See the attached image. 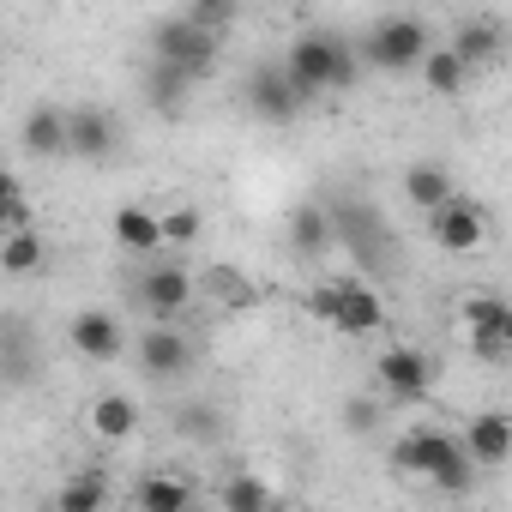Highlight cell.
Returning a JSON list of instances; mask_svg holds the SVG:
<instances>
[{
    "instance_id": "32",
    "label": "cell",
    "mask_w": 512,
    "mask_h": 512,
    "mask_svg": "<svg viewBox=\"0 0 512 512\" xmlns=\"http://www.w3.org/2000/svg\"><path fill=\"white\" fill-rule=\"evenodd\" d=\"M7 229H31V199L19 181H7Z\"/></svg>"
},
{
    "instance_id": "26",
    "label": "cell",
    "mask_w": 512,
    "mask_h": 512,
    "mask_svg": "<svg viewBox=\"0 0 512 512\" xmlns=\"http://www.w3.org/2000/svg\"><path fill=\"white\" fill-rule=\"evenodd\" d=\"M217 500H223V506H229V512H266V506H272V500H278V494H272V488H266V482H260V476H229V482H223V494H217Z\"/></svg>"
},
{
    "instance_id": "30",
    "label": "cell",
    "mask_w": 512,
    "mask_h": 512,
    "mask_svg": "<svg viewBox=\"0 0 512 512\" xmlns=\"http://www.w3.org/2000/svg\"><path fill=\"white\" fill-rule=\"evenodd\" d=\"M199 229H205V217H199V205H175V211H163V235H169L175 247H187V241H199Z\"/></svg>"
},
{
    "instance_id": "15",
    "label": "cell",
    "mask_w": 512,
    "mask_h": 512,
    "mask_svg": "<svg viewBox=\"0 0 512 512\" xmlns=\"http://www.w3.org/2000/svg\"><path fill=\"white\" fill-rule=\"evenodd\" d=\"M25 151L31 157H67L73 151V109H31L25 115Z\"/></svg>"
},
{
    "instance_id": "12",
    "label": "cell",
    "mask_w": 512,
    "mask_h": 512,
    "mask_svg": "<svg viewBox=\"0 0 512 512\" xmlns=\"http://www.w3.org/2000/svg\"><path fill=\"white\" fill-rule=\"evenodd\" d=\"M464 446H470V458H476L482 470L506 464V458H512V416H506V410H482V416H470Z\"/></svg>"
},
{
    "instance_id": "16",
    "label": "cell",
    "mask_w": 512,
    "mask_h": 512,
    "mask_svg": "<svg viewBox=\"0 0 512 512\" xmlns=\"http://www.w3.org/2000/svg\"><path fill=\"white\" fill-rule=\"evenodd\" d=\"M284 235H290V253H302V260H320V253L338 241V223H332L326 205H296Z\"/></svg>"
},
{
    "instance_id": "11",
    "label": "cell",
    "mask_w": 512,
    "mask_h": 512,
    "mask_svg": "<svg viewBox=\"0 0 512 512\" xmlns=\"http://www.w3.org/2000/svg\"><path fill=\"white\" fill-rule=\"evenodd\" d=\"M67 338H73V350H79L85 362H115V356L127 350V338H121V320H115V314H97V308L73 314Z\"/></svg>"
},
{
    "instance_id": "20",
    "label": "cell",
    "mask_w": 512,
    "mask_h": 512,
    "mask_svg": "<svg viewBox=\"0 0 512 512\" xmlns=\"http://www.w3.org/2000/svg\"><path fill=\"white\" fill-rule=\"evenodd\" d=\"M470 61L452 49V43H440V49H428V61H422V85L434 91V97H458L464 85H470Z\"/></svg>"
},
{
    "instance_id": "33",
    "label": "cell",
    "mask_w": 512,
    "mask_h": 512,
    "mask_svg": "<svg viewBox=\"0 0 512 512\" xmlns=\"http://www.w3.org/2000/svg\"><path fill=\"white\" fill-rule=\"evenodd\" d=\"M506 344H512V314H506Z\"/></svg>"
},
{
    "instance_id": "21",
    "label": "cell",
    "mask_w": 512,
    "mask_h": 512,
    "mask_svg": "<svg viewBox=\"0 0 512 512\" xmlns=\"http://www.w3.org/2000/svg\"><path fill=\"white\" fill-rule=\"evenodd\" d=\"M109 151H115V115H103V109H73V157L103 163Z\"/></svg>"
},
{
    "instance_id": "31",
    "label": "cell",
    "mask_w": 512,
    "mask_h": 512,
    "mask_svg": "<svg viewBox=\"0 0 512 512\" xmlns=\"http://www.w3.org/2000/svg\"><path fill=\"white\" fill-rule=\"evenodd\" d=\"M380 416H386L380 398H350V404H344V428H350V434H374Z\"/></svg>"
},
{
    "instance_id": "8",
    "label": "cell",
    "mask_w": 512,
    "mask_h": 512,
    "mask_svg": "<svg viewBox=\"0 0 512 512\" xmlns=\"http://www.w3.org/2000/svg\"><path fill=\"white\" fill-rule=\"evenodd\" d=\"M380 320H386V302L362 284V278H338V308H332V332H344V338H368V332H380Z\"/></svg>"
},
{
    "instance_id": "5",
    "label": "cell",
    "mask_w": 512,
    "mask_h": 512,
    "mask_svg": "<svg viewBox=\"0 0 512 512\" xmlns=\"http://www.w3.org/2000/svg\"><path fill=\"white\" fill-rule=\"evenodd\" d=\"M434 374H440V368H434L416 344H392V350H380V362H374L380 392H386V398H398V404L428 398V392H434Z\"/></svg>"
},
{
    "instance_id": "1",
    "label": "cell",
    "mask_w": 512,
    "mask_h": 512,
    "mask_svg": "<svg viewBox=\"0 0 512 512\" xmlns=\"http://www.w3.org/2000/svg\"><path fill=\"white\" fill-rule=\"evenodd\" d=\"M392 470H398V476H422V482H434L440 494L464 500V494L476 488V470H482V464L470 458L464 434H446V428H410V434L392 440Z\"/></svg>"
},
{
    "instance_id": "14",
    "label": "cell",
    "mask_w": 512,
    "mask_h": 512,
    "mask_svg": "<svg viewBox=\"0 0 512 512\" xmlns=\"http://www.w3.org/2000/svg\"><path fill=\"white\" fill-rule=\"evenodd\" d=\"M193 85H199V73H193V67H175V61H157V55H151V73H145V103H151L157 115H175V109L193 97Z\"/></svg>"
},
{
    "instance_id": "23",
    "label": "cell",
    "mask_w": 512,
    "mask_h": 512,
    "mask_svg": "<svg viewBox=\"0 0 512 512\" xmlns=\"http://www.w3.org/2000/svg\"><path fill=\"white\" fill-rule=\"evenodd\" d=\"M506 314H512V302H500V296H464L458 302V320L470 338H506Z\"/></svg>"
},
{
    "instance_id": "24",
    "label": "cell",
    "mask_w": 512,
    "mask_h": 512,
    "mask_svg": "<svg viewBox=\"0 0 512 512\" xmlns=\"http://www.w3.org/2000/svg\"><path fill=\"white\" fill-rule=\"evenodd\" d=\"M55 506H61V512H103V506H109V482H103L97 470H79V476L55 494Z\"/></svg>"
},
{
    "instance_id": "9",
    "label": "cell",
    "mask_w": 512,
    "mask_h": 512,
    "mask_svg": "<svg viewBox=\"0 0 512 512\" xmlns=\"http://www.w3.org/2000/svg\"><path fill=\"white\" fill-rule=\"evenodd\" d=\"M133 356H139V374H145V380H175V374L193 368V344H187L175 326H151V332L133 344Z\"/></svg>"
},
{
    "instance_id": "4",
    "label": "cell",
    "mask_w": 512,
    "mask_h": 512,
    "mask_svg": "<svg viewBox=\"0 0 512 512\" xmlns=\"http://www.w3.org/2000/svg\"><path fill=\"white\" fill-rule=\"evenodd\" d=\"M217 49H223V37L205 31V25H193L187 13H181V19H163V25L151 31V55H157V61H175V67H193L199 79L211 73Z\"/></svg>"
},
{
    "instance_id": "2",
    "label": "cell",
    "mask_w": 512,
    "mask_h": 512,
    "mask_svg": "<svg viewBox=\"0 0 512 512\" xmlns=\"http://www.w3.org/2000/svg\"><path fill=\"white\" fill-rule=\"evenodd\" d=\"M284 67H290V79L302 85V97L350 91V85L362 79V55H356L344 37H332V31H308V37H296L290 55H284Z\"/></svg>"
},
{
    "instance_id": "28",
    "label": "cell",
    "mask_w": 512,
    "mask_h": 512,
    "mask_svg": "<svg viewBox=\"0 0 512 512\" xmlns=\"http://www.w3.org/2000/svg\"><path fill=\"white\" fill-rule=\"evenodd\" d=\"M205 284L217 290V302H223V308H253V302H260V290H253L247 278H235L229 266H211V272H205Z\"/></svg>"
},
{
    "instance_id": "17",
    "label": "cell",
    "mask_w": 512,
    "mask_h": 512,
    "mask_svg": "<svg viewBox=\"0 0 512 512\" xmlns=\"http://www.w3.org/2000/svg\"><path fill=\"white\" fill-rule=\"evenodd\" d=\"M115 241L127 247V253H157L169 235H163V211H151V205H121L115 211Z\"/></svg>"
},
{
    "instance_id": "10",
    "label": "cell",
    "mask_w": 512,
    "mask_h": 512,
    "mask_svg": "<svg viewBox=\"0 0 512 512\" xmlns=\"http://www.w3.org/2000/svg\"><path fill=\"white\" fill-rule=\"evenodd\" d=\"M139 302H145V314H157V320L187 314V308H193V272H187V266H151V272L139 278Z\"/></svg>"
},
{
    "instance_id": "25",
    "label": "cell",
    "mask_w": 512,
    "mask_h": 512,
    "mask_svg": "<svg viewBox=\"0 0 512 512\" xmlns=\"http://www.w3.org/2000/svg\"><path fill=\"white\" fill-rule=\"evenodd\" d=\"M133 500H139L145 512H181V506H193V482H175V476H145Z\"/></svg>"
},
{
    "instance_id": "18",
    "label": "cell",
    "mask_w": 512,
    "mask_h": 512,
    "mask_svg": "<svg viewBox=\"0 0 512 512\" xmlns=\"http://www.w3.org/2000/svg\"><path fill=\"white\" fill-rule=\"evenodd\" d=\"M404 199H410L422 217H428V211H440V205L452 199V175H446V163H428V157H422V163H410V169H404Z\"/></svg>"
},
{
    "instance_id": "6",
    "label": "cell",
    "mask_w": 512,
    "mask_h": 512,
    "mask_svg": "<svg viewBox=\"0 0 512 512\" xmlns=\"http://www.w3.org/2000/svg\"><path fill=\"white\" fill-rule=\"evenodd\" d=\"M302 103H308V97H302V85L290 79L284 61H266V67L247 73V109L260 115V121H296Z\"/></svg>"
},
{
    "instance_id": "29",
    "label": "cell",
    "mask_w": 512,
    "mask_h": 512,
    "mask_svg": "<svg viewBox=\"0 0 512 512\" xmlns=\"http://www.w3.org/2000/svg\"><path fill=\"white\" fill-rule=\"evenodd\" d=\"M235 13H241V0H187V19L205 25V31H217V37L235 25Z\"/></svg>"
},
{
    "instance_id": "22",
    "label": "cell",
    "mask_w": 512,
    "mask_h": 512,
    "mask_svg": "<svg viewBox=\"0 0 512 512\" xmlns=\"http://www.w3.org/2000/svg\"><path fill=\"white\" fill-rule=\"evenodd\" d=\"M43 260H49V241H43L37 229H7V241H0V272L31 278Z\"/></svg>"
},
{
    "instance_id": "3",
    "label": "cell",
    "mask_w": 512,
    "mask_h": 512,
    "mask_svg": "<svg viewBox=\"0 0 512 512\" xmlns=\"http://www.w3.org/2000/svg\"><path fill=\"white\" fill-rule=\"evenodd\" d=\"M428 49H434V37H428L422 19H380L362 37V61L380 67V73H410V67L428 61Z\"/></svg>"
},
{
    "instance_id": "7",
    "label": "cell",
    "mask_w": 512,
    "mask_h": 512,
    "mask_svg": "<svg viewBox=\"0 0 512 512\" xmlns=\"http://www.w3.org/2000/svg\"><path fill=\"white\" fill-rule=\"evenodd\" d=\"M428 235L440 253H476L488 241V211L470 199H446L440 211H428Z\"/></svg>"
},
{
    "instance_id": "13",
    "label": "cell",
    "mask_w": 512,
    "mask_h": 512,
    "mask_svg": "<svg viewBox=\"0 0 512 512\" xmlns=\"http://www.w3.org/2000/svg\"><path fill=\"white\" fill-rule=\"evenodd\" d=\"M452 49H458L476 73H488V67L500 61V49H506V31H500V19H458V25H452Z\"/></svg>"
},
{
    "instance_id": "19",
    "label": "cell",
    "mask_w": 512,
    "mask_h": 512,
    "mask_svg": "<svg viewBox=\"0 0 512 512\" xmlns=\"http://www.w3.org/2000/svg\"><path fill=\"white\" fill-rule=\"evenodd\" d=\"M85 422H91L97 440H127V434L139 428V404H133L127 392H103V398H91Z\"/></svg>"
},
{
    "instance_id": "27",
    "label": "cell",
    "mask_w": 512,
    "mask_h": 512,
    "mask_svg": "<svg viewBox=\"0 0 512 512\" xmlns=\"http://www.w3.org/2000/svg\"><path fill=\"white\" fill-rule=\"evenodd\" d=\"M175 434H181V440H199V446H211V440L223 434V416H217L211 404H181V416H175Z\"/></svg>"
}]
</instances>
